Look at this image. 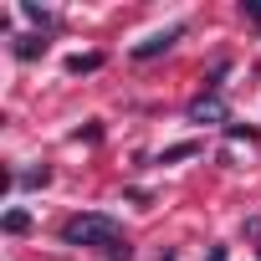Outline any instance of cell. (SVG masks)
<instances>
[{
    "label": "cell",
    "instance_id": "6da1fadb",
    "mask_svg": "<svg viewBox=\"0 0 261 261\" xmlns=\"http://www.w3.org/2000/svg\"><path fill=\"white\" fill-rule=\"evenodd\" d=\"M62 246H87V251H102L108 261H134V246H128L123 225L102 210H82V215H67L62 220Z\"/></svg>",
    "mask_w": 261,
    "mask_h": 261
},
{
    "label": "cell",
    "instance_id": "7a4b0ae2",
    "mask_svg": "<svg viewBox=\"0 0 261 261\" xmlns=\"http://www.w3.org/2000/svg\"><path fill=\"white\" fill-rule=\"evenodd\" d=\"M179 36H185V26H164V31H154L149 41H139V46H134V62H154V57H164Z\"/></svg>",
    "mask_w": 261,
    "mask_h": 261
},
{
    "label": "cell",
    "instance_id": "3957f363",
    "mask_svg": "<svg viewBox=\"0 0 261 261\" xmlns=\"http://www.w3.org/2000/svg\"><path fill=\"white\" fill-rule=\"evenodd\" d=\"M185 113H190V123H230V118H225V97H220V92H200Z\"/></svg>",
    "mask_w": 261,
    "mask_h": 261
},
{
    "label": "cell",
    "instance_id": "277c9868",
    "mask_svg": "<svg viewBox=\"0 0 261 261\" xmlns=\"http://www.w3.org/2000/svg\"><path fill=\"white\" fill-rule=\"evenodd\" d=\"M41 51H46V36H41V31H31V36H16V41H11V57H16V62H36Z\"/></svg>",
    "mask_w": 261,
    "mask_h": 261
},
{
    "label": "cell",
    "instance_id": "5b68a950",
    "mask_svg": "<svg viewBox=\"0 0 261 261\" xmlns=\"http://www.w3.org/2000/svg\"><path fill=\"white\" fill-rule=\"evenodd\" d=\"M102 67V51H77V57H67V72L72 77H87V72H97Z\"/></svg>",
    "mask_w": 261,
    "mask_h": 261
},
{
    "label": "cell",
    "instance_id": "8992f818",
    "mask_svg": "<svg viewBox=\"0 0 261 261\" xmlns=\"http://www.w3.org/2000/svg\"><path fill=\"white\" fill-rule=\"evenodd\" d=\"M195 154H200V144H195V139H185V144H169L154 164H179V159H195Z\"/></svg>",
    "mask_w": 261,
    "mask_h": 261
},
{
    "label": "cell",
    "instance_id": "52a82bcc",
    "mask_svg": "<svg viewBox=\"0 0 261 261\" xmlns=\"http://www.w3.org/2000/svg\"><path fill=\"white\" fill-rule=\"evenodd\" d=\"M21 16H26L31 26H41V31H51V26H57V16H51V11H41L36 0H21Z\"/></svg>",
    "mask_w": 261,
    "mask_h": 261
},
{
    "label": "cell",
    "instance_id": "ba28073f",
    "mask_svg": "<svg viewBox=\"0 0 261 261\" xmlns=\"http://www.w3.org/2000/svg\"><path fill=\"white\" fill-rule=\"evenodd\" d=\"M0 225H6V236H26V230H31V215H26V210H6Z\"/></svg>",
    "mask_w": 261,
    "mask_h": 261
},
{
    "label": "cell",
    "instance_id": "9c48e42d",
    "mask_svg": "<svg viewBox=\"0 0 261 261\" xmlns=\"http://www.w3.org/2000/svg\"><path fill=\"white\" fill-rule=\"evenodd\" d=\"M46 179H51V169H46V164H41V169H26V174H16V185H21V190H41Z\"/></svg>",
    "mask_w": 261,
    "mask_h": 261
},
{
    "label": "cell",
    "instance_id": "30bf717a",
    "mask_svg": "<svg viewBox=\"0 0 261 261\" xmlns=\"http://www.w3.org/2000/svg\"><path fill=\"white\" fill-rule=\"evenodd\" d=\"M225 139H256L251 123H225Z\"/></svg>",
    "mask_w": 261,
    "mask_h": 261
},
{
    "label": "cell",
    "instance_id": "8fae6325",
    "mask_svg": "<svg viewBox=\"0 0 261 261\" xmlns=\"http://www.w3.org/2000/svg\"><path fill=\"white\" fill-rule=\"evenodd\" d=\"M241 16H246V21H256V26H261V0H241Z\"/></svg>",
    "mask_w": 261,
    "mask_h": 261
},
{
    "label": "cell",
    "instance_id": "7c38bea8",
    "mask_svg": "<svg viewBox=\"0 0 261 261\" xmlns=\"http://www.w3.org/2000/svg\"><path fill=\"white\" fill-rule=\"evenodd\" d=\"M205 261H225V246H210V256Z\"/></svg>",
    "mask_w": 261,
    "mask_h": 261
},
{
    "label": "cell",
    "instance_id": "4fadbf2b",
    "mask_svg": "<svg viewBox=\"0 0 261 261\" xmlns=\"http://www.w3.org/2000/svg\"><path fill=\"white\" fill-rule=\"evenodd\" d=\"M159 261H174V251H164V256H159Z\"/></svg>",
    "mask_w": 261,
    "mask_h": 261
}]
</instances>
